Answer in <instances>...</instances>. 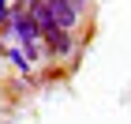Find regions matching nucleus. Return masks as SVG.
Here are the masks:
<instances>
[{
    "label": "nucleus",
    "mask_w": 131,
    "mask_h": 124,
    "mask_svg": "<svg viewBox=\"0 0 131 124\" xmlns=\"http://www.w3.org/2000/svg\"><path fill=\"white\" fill-rule=\"evenodd\" d=\"M41 49L49 53V56H68V53L75 49V38H71V30H64V26H49V30L41 34Z\"/></svg>",
    "instance_id": "1"
},
{
    "label": "nucleus",
    "mask_w": 131,
    "mask_h": 124,
    "mask_svg": "<svg viewBox=\"0 0 131 124\" xmlns=\"http://www.w3.org/2000/svg\"><path fill=\"white\" fill-rule=\"evenodd\" d=\"M45 4H49V11H52V23H56V26H64V30H75V26H79V11L71 8V0H45Z\"/></svg>",
    "instance_id": "2"
},
{
    "label": "nucleus",
    "mask_w": 131,
    "mask_h": 124,
    "mask_svg": "<svg viewBox=\"0 0 131 124\" xmlns=\"http://www.w3.org/2000/svg\"><path fill=\"white\" fill-rule=\"evenodd\" d=\"M4 53H8V60L15 64V68H19L23 75H30V60L23 56V49H19V41H11V45H8V49H4Z\"/></svg>",
    "instance_id": "3"
},
{
    "label": "nucleus",
    "mask_w": 131,
    "mask_h": 124,
    "mask_svg": "<svg viewBox=\"0 0 131 124\" xmlns=\"http://www.w3.org/2000/svg\"><path fill=\"white\" fill-rule=\"evenodd\" d=\"M86 4H90V0H71V8L79 11V15H82V11H86Z\"/></svg>",
    "instance_id": "4"
},
{
    "label": "nucleus",
    "mask_w": 131,
    "mask_h": 124,
    "mask_svg": "<svg viewBox=\"0 0 131 124\" xmlns=\"http://www.w3.org/2000/svg\"><path fill=\"white\" fill-rule=\"evenodd\" d=\"M11 4H23V0H11Z\"/></svg>",
    "instance_id": "5"
}]
</instances>
